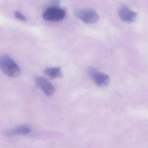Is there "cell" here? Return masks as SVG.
Here are the masks:
<instances>
[{
    "mask_svg": "<svg viewBox=\"0 0 148 148\" xmlns=\"http://www.w3.org/2000/svg\"><path fill=\"white\" fill-rule=\"evenodd\" d=\"M0 67L2 72L9 77H17L21 72L18 65L11 57L6 55L0 58Z\"/></svg>",
    "mask_w": 148,
    "mask_h": 148,
    "instance_id": "6da1fadb",
    "label": "cell"
},
{
    "mask_svg": "<svg viewBox=\"0 0 148 148\" xmlns=\"http://www.w3.org/2000/svg\"><path fill=\"white\" fill-rule=\"evenodd\" d=\"M66 15V12L63 9L58 7L50 6L43 13L44 20L49 21H59L63 20Z\"/></svg>",
    "mask_w": 148,
    "mask_h": 148,
    "instance_id": "7a4b0ae2",
    "label": "cell"
},
{
    "mask_svg": "<svg viewBox=\"0 0 148 148\" xmlns=\"http://www.w3.org/2000/svg\"><path fill=\"white\" fill-rule=\"evenodd\" d=\"M75 15L79 20L86 24L94 23L99 18V15L97 12L90 8L79 10L76 12Z\"/></svg>",
    "mask_w": 148,
    "mask_h": 148,
    "instance_id": "3957f363",
    "label": "cell"
},
{
    "mask_svg": "<svg viewBox=\"0 0 148 148\" xmlns=\"http://www.w3.org/2000/svg\"><path fill=\"white\" fill-rule=\"evenodd\" d=\"M88 73L92 81L97 86L103 87L108 84L109 77L108 75L98 71L94 68H89Z\"/></svg>",
    "mask_w": 148,
    "mask_h": 148,
    "instance_id": "277c9868",
    "label": "cell"
},
{
    "mask_svg": "<svg viewBox=\"0 0 148 148\" xmlns=\"http://www.w3.org/2000/svg\"><path fill=\"white\" fill-rule=\"evenodd\" d=\"M35 82L36 86L39 88L45 95L51 96L54 94L55 88L53 84L45 77L36 76L35 78Z\"/></svg>",
    "mask_w": 148,
    "mask_h": 148,
    "instance_id": "5b68a950",
    "label": "cell"
},
{
    "mask_svg": "<svg viewBox=\"0 0 148 148\" xmlns=\"http://www.w3.org/2000/svg\"><path fill=\"white\" fill-rule=\"evenodd\" d=\"M32 128L29 125H22L16 127L5 132V135L7 136H13L16 135H27L31 132Z\"/></svg>",
    "mask_w": 148,
    "mask_h": 148,
    "instance_id": "8992f818",
    "label": "cell"
},
{
    "mask_svg": "<svg viewBox=\"0 0 148 148\" xmlns=\"http://www.w3.org/2000/svg\"><path fill=\"white\" fill-rule=\"evenodd\" d=\"M119 14L120 18L124 22L131 23L135 19L136 13L129 9L126 5H122L119 9Z\"/></svg>",
    "mask_w": 148,
    "mask_h": 148,
    "instance_id": "52a82bcc",
    "label": "cell"
},
{
    "mask_svg": "<svg viewBox=\"0 0 148 148\" xmlns=\"http://www.w3.org/2000/svg\"><path fill=\"white\" fill-rule=\"evenodd\" d=\"M44 72L51 79L59 78L62 75L60 67H49L45 69Z\"/></svg>",
    "mask_w": 148,
    "mask_h": 148,
    "instance_id": "ba28073f",
    "label": "cell"
},
{
    "mask_svg": "<svg viewBox=\"0 0 148 148\" xmlns=\"http://www.w3.org/2000/svg\"><path fill=\"white\" fill-rule=\"evenodd\" d=\"M14 16H15V17L17 19V20H20V21H26V17H25V16L24 15V14H23V13H21L20 11H18V10H16L15 12H14Z\"/></svg>",
    "mask_w": 148,
    "mask_h": 148,
    "instance_id": "9c48e42d",
    "label": "cell"
},
{
    "mask_svg": "<svg viewBox=\"0 0 148 148\" xmlns=\"http://www.w3.org/2000/svg\"><path fill=\"white\" fill-rule=\"evenodd\" d=\"M59 3H60V0H51V4L52 5L51 6L58 7L57 6L58 5Z\"/></svg>",
    "mask_w": 148,
    "mask_h": 148,
    "instance_id": "30bf717a",
    "label": "cell"
}]
</instances>
